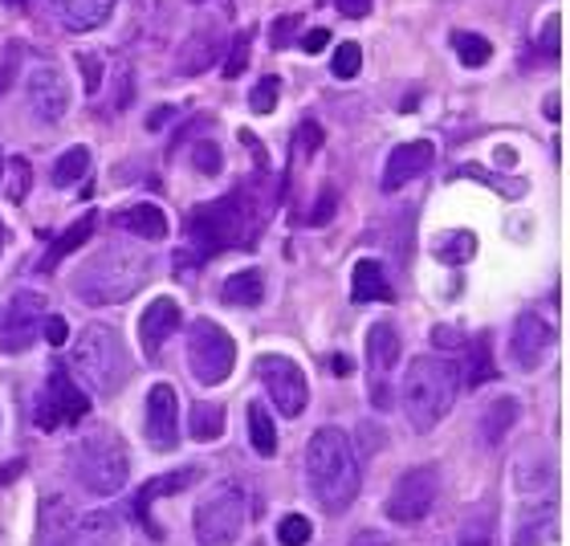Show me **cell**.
Wrapping results in <instances>:
<instances>
[{
  "instance_id": "db71d44e",
  "label": "cell",
  "mask_w": 570,
  "mask_h": 546,
  "mask_svg": "<svg viewBox=\"0 0 570 546\" xmlns=\"http://www.w3.org/2000/svg\"><path fill=\"white\" fill-rule=\"evenodd\" d=\"M334 368H338V371H334V376H351V363H346V359H343V355L334 359Z\"/></svg>"
},
{
  "instance_id": "9a60e30c",
  "label": "cell",
  "mask_w": 570,
  "mask_h": 546,
  "mask_svg": "<svg viewBox=\"0 0 570 546\" xmlns=\"http://www.w3.org/2000/svg\"><path fill=\"white\" fill-rule=\"evenodd\" d=\"M24 95H29V107L37 110L41 123H61L70 110V90H66V78H61L58 66H33Z\"/></svg>"
},
{
  "instance_id": "b9f144b4",
  "label": "cell",
  "mask_w": 570,
  "mask_h": 546,
  "mask_svg": "<svg viewBox=\"0 0 570 546\" xmlns=\"http://www.w3.org/2000/svg\"><path fill=\"white\" fill-rule=\"evenodd\" d=\"M249 46H253V33L245 29V33H237V41H233V53H228L225 61V78H240V70H245V61H249Z\"/></svg>"
},
{
  "instance_id": "681fc988",
  "label": "cell",
  "mask_w": 570,
  "mask_h": 546,
  "mask_svg": "<svg viewBox=\"0 0 570 546\" xmlns=\"http://www.w3.org/2000/svg\"><path fill=\"white\" fill-rule=\"evenodd\" d=\"M542 53H550V58L559 53V17H550V33L542 29Z\"/></svg>"
},
{
  "instance_id": "277c9868",
  "label": "cell",
  "mask_w": 570,
  "mask_h": 546,
  "mask_svg": "<svg viewBox=\"0 0 570 546\" xmlns=\"http://www.w3.org/2000/svg\"><path fill=\"white\" fill-rule=\"evenodd\" d=\"M456 388H461V368L456 363L436 355L412 359V368L404 376L407 425L416 428V432H432L452 412V404H456Z\"/></svg>"
},
{
  "instance_id": "ba28073f",
  "label": "cell",
  "mask_w": 570,
  "mask_h": 546,
  "mask_svg": "<svg viewBox=\"0 0 570 546\" xmlns=\"http://www.w3.org/2000/svg\"><path fill=\"white\" fill-rule=\"evenodd\" d=\"M188 368L204 388L225 383L237 368V343L233 334L213 319H196L188 326Z\"/></svg>"
},
{
  "instance_id": "9f6ffc18",
  "label": "cell",
  "mask_w": 570,
  "mask_h": 546,
  "mask_svg": "<svg viewBox=\"0 0 570 546\" xmlns=\"http://www.w3.org/2000/svg\"><path fill=\"white\" fill-rule=\"evenodd\" d=\"M4 4H12V9H21V4H24V0H4Z\"/></svg>"
},
{
  "instance_id": "4316f807",
  "label": "cell",
  "mask_w": 570,
  "mask_h": 546,
  "mask_svg": "<svg viewBox=\"0 0 570 546\" xmlns=\"http://www.w3.org/2000/svg\"><path fill=\"white\" fill-rule=\"evenodd\" d=\"M225 425H228V416H225V404H213V400H200V404H191L188 412V432L191 440H216V437H225Z\"/></svg>"
},
{
  "instance_id": "ffe728a7",
  "label": "cell",
  "mask_w": 570,
  "mask_h": 546,
  "mask_svg": "<svg viewBox=\"0 0 570 546\" xmlns=\"http://www.w3.org/2000/svg\"><path fill=\"white\" fill-rule=\"evenodd\" d=\"M110 225L122 228V233H131V237H139V241L167 237V216L159 204H131V208H122V213L110 216Z\"/></svg>"
},
{
  "instance_id": "6f0895ef",
  "label": "cell",
  "mask_w": 570,
  "mask_h": 546,
  "mask_svg": "<svg viewBox=\"0 0 570 546\" xmlns=\"http://www.w3.org/2000/svg\"><path fill=\"white\" fill-rule=\"evenodd\" d=\"M0 179H4V152H0Z\"/></svg>"
},
{
  "instance_id": "f6af8a7d",
  "label": "cell",
  "mask_w": 570,
  "mask_h": 546,
  "mask_svg": "<svg viewBox=\"0 0 570 546\" xmlns=\"http://www.w3.org/2000/svg\"><path fill=\"white\" fill-rule=\"evenodd\" d=\"M294 33H297V12H289V17H282V21L269 29V41H274V49H285Z\"/></svg>"
},
{
  "instance_id": "7c38bea8",
  "label": "cell",
  "mask_w": 570,
  "mask_h": 546,
  "mask_svg": "<svg viewBox=\"0 0 570 546\" xmlns=\"http://www.w3.org/2000/svg\"><path fill=\"white\" fill-rule=\"evenodd\" d=\"M257 371H262V383L274 408L285 416V420H297V416L306 412L309 404V388H306V376L297 368L294 359L285 355H262L257 359Z\"/></svg>"
},
{
  "instance_id": "c3c4849f",
  "label": "cell",
  "mask_w": 570,
  "mask_h": 546,
  "mask_svg": "<svg viewBox=\"0 0 570 546\" xmlns=\"http://www.w3.org/2000/svg\"><path fill=\"white\" fill-rule=\"evenodd\" d=\"M432 343L436 347H461V331H456V326H432Z\"/></svg>"
},
{
  "instance_id": "1f68e13d",
  "label": "cell",
  "mask_w": 570,
  "mask_h": 546,
  "mask_svg": "<svg viewBox=\"0 0 570 546\" xmlns=\"http://www.w3.org/2000/svg\"><path fill=\"white\" fill-rule=\"evenodd\" d=\"M4 176L9 179H0V188H4V196H9L12 204H21L24 201V192H29V184H33V167H29V159H9L4 164Z\"/></svg>"
},
{
  "instance_id": "ac0fdd59",
  "label": "cell",
  "mask_w": 570,
  "mask_h": 546,
  "mask_svg": "<svg viewBox=\"0 0 570 546\" xmlns=\"http://www.w3.org/2000/svg\"><path fill=\"white\" fill-rule=\"evenodd\" d=\"M184 326V314H179L176 298H155L151 306L142 310L139 319V339H142V355L155 359L164 351V343Z\"/></svg>"
},
{
  "instance_id": "4fadbf2b",
  "label": "cell",
  "mask_w": 570,
  "mask_h": 546,
  "mask_svg": "<svg viewBox=\"0 0 570 546\" xmlns=\"http://www.w3.org/2000/svg\"><path fill=\"white\" fill-rule=\"evenodd\" d=\"M142 428H147V445L155 452H171L179 445V400L171 383H155L151 392H147Z\"/></svg>"
},
{
  "instance_id": "603a6c76",
  "label": "cell",
  "mask_w": 570,
  "mask_h": 546,
  "mask_svg": "<svg viewBox=\"0 0 570 546\" xmlns=\"http://www.w3.org/2000/svg\"><path fill=\"white\" fill-rule=\"evenodd\" d=\"M351 298H355L358 306L363 302H392V282H387V273H383L380 262H355V273H351Z\"/></svg>"
},
{
  "instance_id": "f907efd6",
  "label": "cell",
  "mask_w": 570,
  "mask_h": 546,
  "mask_svg": "<svg viewBox=\"0 0 570 546\" xmlns=\"http://www.w3.org/2000/svg\"><path fill=\"white\" fill-rule=\"evenodd\" d=\"M351 546H392V543H387L380 530H358V535L351 538Z\"/></svg>"
},
{
  "instance_id": "d4e9b609",
  "label": "cell",
  "mask_w": 570,
  "mask_h": 546,
  "mask_svg": "<svg viewBox=\"0 0 570 546\" xmlns=\"http://www.w3.org/2000/svg\"><path fill=\"white\" fill-rule=\"evenodd\" d=\"M220 298L228 306H257L265 298V273L253 265V270H237L228 273L225 285H220Z\"/></svg>"
},
{
  "instance_id": "8fae6325",
  "label": "cell",
  "mask_w": 570,
  "mask_h": 546,
  "mask_svg": "<svg viewBox=\"0 0 570 546\" xmlns=\"http://www.w3.org/2000/svg\"><path fill=\"white\" fill-rule=\"evenodd\" d=\"M41 319H46V298L37 294V290L12 294V302L0 306V351L4 355L29 351L37 331H41Z\"/></svg>"
},
{
  "instance_id": "7bdbcfd3",
  "label": "cell",
  "mask_w": 570,
  "mask_h": 546,
  "mask_svg": "<svg viewBox=\"0 0 570 546\" xmlns=\"http://www.w3.org/2000/svg\"><path fill=\"white\" fill-rule=\"evenodd\" d=\"M41 334H46L49 347H66V343H70V322L61 319V314H53V319H41Z\"/></svg>"
},
{
  "instance_id": "3957f363",
  "label": "cell",
  "mask_w": 570,
  "mask_h": 546,
  "mask_svg": "<svg viewBox=\"0 0 570 546\" xmlns=\"http://www.w3.org/2000/svg\"><path fill=\"white\" fill-rule=\"evenodd\" d=\"M147 273H151V257L135 245L115 241L73 273L70 290L90 306H115V302H127L131 294H139Z\"/></svg>"
},
{
  "instance_id": "8d00e7d4",
  "label": "cell",
  "mask_w": 570,
  "mask_h": 546,
  "mask_svg": "<svg viewBox=\"0 0 570 546\" xmlns=\"http://www.w3.org/2000/svg\"><path fill=\"white\" fill-rule=\"evenodd\" d=\"M309 535H314V526L302 514H285L282 523H277V543L282 546H306Z\"/></svg>"
},
{
  "instance_id": "5b68a950",
  "label": "cell",
  "mask_w": 570,
  "mask_h": 546,
  "mask_svg": "<svg viewBox=\"0 0 570 546\" xmlns=\"http://www.w3.org/2000/svg\"><path fill=\"white\" fill-rule=\"evenodd\" d=\"M73 477L86 494H98V498H110L127 486L131 477V457H127V445L115 428L107 425H90L82 437L73 440L70 452Z\"/></svg>"
},
{
  "instance_id": "5bb4252c",
  "label": "cell",
  "mask_w": 570,
  "mask_h": 546,
  "mask_svg": "<svg viewBox=\"0 0 570 546\" xmlns=\"http://www.w3.org/2000/svg\"><path fill=\"white\" fill-rule=\"evenodd\" d=\"M395 359H400V331L392 322H375L367 331V383L375 408H387V380H392Z\"/></svg>"
},
{
  "instance_id": "ab89813d",
  "label": "cell",
  "mask_w": 570,
  "mask_h": 546,
  "mask_svg": "<svg viewBox=\"0 0 570 546\" xmlns=\"http://www.w3.org/2000/svg\"><path fill=\"white\" fill-rule=\"evenodd\" d=\"M322 147V127L318 123H302L294 131V155L297 159H309V155H318Z\"/></svg>"
},
{
  "instance_id": "52a82bcc",
  "label": "cell",
  "mask_w": 570,
  "mask_h": 546,
  "mask_svg": "<svg viewBox=\"0 0 570 546\" xmlns=\"http://www.w3.org/2000/svg\"><path fill=\"white\" fill-rule=\"evenodd\" d=\"M245 518H249V498L237 481H225L216 486L208 498L196 506V518H191V530H196V543L200 546H233L245 530Z\"/></svg>"
},
{
  "instance_id": "484cf974",
  "label": "cell",
  "mask_w": 570,
  "mask_h": 546,
  "mask_svg": "<svg viewBox=\"0 0 570 546\" xmlns=\"http://www.w3.org/2000/svg\"><path fill=\"white\" fill-rule=\"evenodd\" d=\"M90 233H95V213H86L82 221H73V225L66 228V233H61V237L53 241V245H49V253L41 257V265H37V270L49 273L58 262H66V257H70L73 250H82L86 241H90Z\"/></svg>"
},
{
  "instance_id": "74e56055",
  "label": "cell",
  "mask_w": 570,
  "mask_h": 546,
  "mask_svg": "<svg viewBox=\"0 0 570 546\" xmlns=\"http://www.w3.org/2000/svg\"><path fill=\"white\" fill-rule=\"evenodd\" d=\"M220 143H213V139H200L196 147H191V167L200 172V176H220Z\"/></svg>"
},
{
  "instance_id": "d6a6232c",
  "label": "cell",
  "mask_w": 570,
  "mask_h": 546,
  "mask_svg": "<svg viewBox=\"0 0 570 546\" xmlns=\"http://www.w3.org/2000/svg\"><path fill=\"white\" fill-rule=\"evenodd\" d=\"M456 546H493V510L469 514V523L461 526Z\"/></svg>"
},
{
  "instance_id": "d6986e66",
  "label": "cell",
  "mask_w": 570,
  "mask_h": 546,
  "mask_svg": "<svg viewBox=\"0 0 570 546\" xmlns=\"http://www.w3.org/2000/svg\"><path fill=\"white\" fill-rule=\"evenodd\" d=\"M49 4L70 33H90L98 25H107V17L115 12V0H49Z\"/></svg>"
},
{
  "instance_id": "e0dca14e",
  "label": "cell",
  "mask_w": 570,
  "mask_h": 546,
  "mask_svg": "<svg viewBox=\"0 0 570 546\" xmlns=\"http://www.w3.org/2000/svg\"><path fill=\"white\" fill-rule=\"evenodd\" d=\"M550 343H554V331H550L547 322L530 314L525 310L522 319L513 322V339H510V351H513V363L522 371H538L542 368V359H547Z\"/></svg>"
},
{
  "instance_id": "cb8c5ba5",
  "label": "cell",
  "mask_w": 570,
  "mask_h": 546,
  "mask_svg": "<svg viewBox=\"0 0 570 546\" xmlns=\"http://www.w3.org/2000/svg\"><path fill=\"white\" fill-rule=\"evenodd\" d=\"M518 416H522V400H518V396H498V400L485 408V416H481V437H485V445L498 449L501 440L513 432Z\"/></svg>"
},
{
  "instance_id": "f35d334b",
  "label": "cell",
  "mask_w": 570,
  "mask_h": 546,
  "mask_svg": "<svg viewBox=\"0 0 570 546\" xmlns=\"http://www.w3.org/2000/svg\"><path fill=\"white\" fill-rule=\"evenodd\" d=\"M493 376H498V371H493V359H489V343L481 339V343L473 347V355H469V383L481 388V383H489Z\"/></svg>"
},
{
  "instance_id": "bcb514c9",
  "label": "cell",
  "mask_w": 570,
  "mask_h": 546,
  "mask_svg": "<svg viewBox=\"0 0 570 546\" xmlns=\"http://www.w3.org/2000/svg\"><path fill=\"white\" fill-rule=\"evenodd\" d=\"M334 4H338V12H343V17H351V21H363V17H371V4H375V0H334Z\"/></svg>"
},
{
  "instance_id": "9c48e42d",
  "label": "cell",
  "mask_w": 570,
  "mask_h": 546,
  "mask_svg": "<svg viewBox=\"0 0 570 546\" xmlns=\"http://www.w3.org/2000/svg\"><path fill=\"white\" fill-rule=\"evenodd\" d=\"M90 412V396L73 383L70 371L53 368L46 376V383H41V392H37V404H33V420L46 432H53V428H70L78 425L82 416Z\"/></svg>"
},
{
  "instance_id": "11a10c76",
  "label": "cell",
  "mask_w": 570,
  "mask_h": 546,
  "mask_svg": "<svg viewBox=\"0 0 570 546\" xmlns=\"http://www.w3.org/2000/svg\"><path fill=\"white\" fill-rule=\"evenodd\" d=\"M4 245H9V228H4V221H0V253H4Z\"/></svg>"
},
{
  "instance_id": "7dc6e473",
  "label": "cell",
  "mask_w": 570,
  "mask_h": 546,
  "mask_svg": "<svg viewBox=\"0 0 570 546\" xmlns=\"http://www.w3.org/2000/svg\"><path fill=\"white\" fill-rule=\"evenodd\" d=\"M326 41H331V29H314V33L302 37V49H306V53H322Z\"/></svg>"
},
{
  "instance_id": "f5cc1de1",
  "label": "cell",
  "mask_w": 570,
  "mask_h": 546,
  "mask_svg": "<svg viewBox=\"0 0 570 546\" xmlns=\"http://www.w3.org/2000/svg\"><path fill=\"white\" fill-rule=\"evenodd\" d=\"M542 115H547V119H559V115H562V110H559V95L550 98V103H547V110H542Z\"/></svg>"
},
{
  "instance_id": "2e32d148",
  "label": "cell",
  "mask_w": 570,
  "mask_h": 546,
  "mask_svg": "<svg viewBox=\"0 0 570 546\" xmlns=\"http://www.w3.org/2000/svg\"><path fill=\"white\" fill-rule=\"evenodd\" d=\"M436 159V147L428 139H407V143H395L392 155H387V167H383V179L380 188L383 192H400L404 184H412L416 176H424L428 167Z\"/></svg>"
},
{
  "instance_id": "8992f818",
  "label": "cell",
  "mask_w": 570,
  "mask_h": 546,
  "mask_svg": "<svg viewBox=\"0 0 570 546\" xmlns=\"http://www.w3.org/2000/svg\"><path fill=\"white\" fill-rule=\"evenodd\" d=\"M73 371L82 376L98 396L122 392V383L131 380V355L122 347L119 331L107 322H86L82 334L73 339Z\"/></svg>"
},
{
  "instance_id": "f546056e",
  "label": "cell",
  "mask_w": 570,
  "mask_h": 546,
  "mask_svg": "<svg viewBox=\"0 0 570 546\" xmlns=\"http://www.w3.org/2000/svg\"><path fill=\"white\" fill-rule=\"evenodd\" d=\"M249 445L262 457H274L277 452V428L269 420V412H265V404H249Z\"/></svg>"
},
{
  "instance_id": "60d3db41",
  "label": "cell",
  "mask_w": 570,
  "mask_h": 546,
  "mask_svg": "<svg viewBox=\"0 0 570 546\" xmlns=\"http://www.w3.org/2000/svg\"><path fill=\"white\" fill-rule=\"evenodd\" d=\"M547 538H550V518L542 514V518L522 523V530L513 535V546H547Z\"/></svg>"
},
{
  "instance_id": "30bf717a",
  "label": "cell",
  "mask_w": 570,
  "mask_h": 546,
  "mask_svg": "<svg viewBox=\"0 0 570 546\" xmlns=\"http://www.w3.org/2000/svg\"><path fill=\"white\" fill-rule=\"evenodd\" d=\"M436 501H440V474L432 465H420V469H407L395 481L392 498H387V518L400 526H416L432 514Z\"/></svg>"
},
{
  "instance_id": "816d5d0a",
  "label": "cell",
  "mask_w": 570,
  "mask_h": 546,
  "mask_svg": "<svg viewBox=\"0 0 570 546\" xmlns=\"http://www.w3.org/2000/svg\"><path fill=\"white\" fill-rule=\"evenodd\" d=\"M24 474V461H9V465H0V486L4 481H12V477H21Z\"/></svg>"
},
{
  "instance_id": "f1b7e54d",
  "label": "cell",
  "mask_w": 570,
  "mask_h": 546,
  "mask_svg": "<svg viewBox=\"0 0 570 546\" xmlns=\"http://www.w3.org/2000/svg\"><path fill=\"white\" fill-rule=\"evenodd\" d=\"M90 176V152L86 147H70L66 155H58L53 164V188H73Z\"/></svg>"
},
{
  "instance_id": "d590c367",
  "label": "cell",
  "mask_w": 570,
  "mask_h": 546,
  "mask_svg": "<svg viewBox=\"0 0 570 546\" xmlns=\"http://www.w3.org/2000/svg\"><path fill=\"white\" fill-rule=\"evenodd\" d=\"M277 95H282V78H277V74H265L262 82L253 86V95H249L253 115H274V110H277Z\"/></svg>"
},
{
  "instance_id": "83f0119b",
  "label": "cell",
  "mask_w": 570,
  "mask_h": 546,
  "mask_svg": "<svg viewBox=\"0 0 570 546\" xmlns=\"http://www.w3.org/2000/svg\"><path fill=\"white\" fill-rule=\"evenodd\" d=\"M432 253H436V262H444V265H464V262H473L476 237L469 228H452V233H440Z\"/></svg>"
},
{
  "instance_id": "e575fe53",
  "label": "cell",
  "mask_w": 570,
  "mask_h": 546,
  "mask_svg": "<svg viewBox=\"0 0 570 546\" xmlns=\"http://www.w3.org/2000/svg\"><path fill=\"white\" fill-rule=\"evenodd\" d=\"M334 78H343V82H351L358 70H363V46L358 41H343V46L334 49V61H331Z\"/></svg>"
},
{
  "instance_id": "836d02e7",
  "label": "cell",
  "mask_w": 570,
  "mask_h": 546,
  "mask_svg": "<svg viewBox=\"0 0 570 546\" xmlns=\"http://www.w3.org/2000/svg\"><path fill=\"white\" fill-rule=\"evenodd\" d=\"M191 46H196V58H188V61H179V74L188 70V74H200V70H208L216 61V53H220V46H216V33H196L191 37Z\"/></svg>"
},
{
  "instance_id": "6da1fadb",
  "label": "cell",
  "mask_w": 570,
  "mask_h": 546,
  "mask_svg": "<svg viewBox=\"0 0 570 546\" xmlns=\"http://www.w3.org/2000/svg\"><path fill=\"white\" fill-rule=\"evenodd\" d=\"M253 208H257V201H249L245 188L228 192L225 201L200 204V208L184 221L188 250L176 253L179 277H188L196 265H204L220 250H253V245H257V233H262V221H253Z\"/></svg>"
},
{
  "instance_id": "44dd1931",
  "label": "cell",
  "mask_w": 570,
  "mask_h": 546,
  "mask_svg": "<svg viewBox=\"0 0 570 546\" xmlns=\"http://www.w3.org/2000/svg\"><path fill=\"white\" fill-rule=\"evenodd\" d=\"M58 546H122L119 523H115V514H90L82 523H73Z\"/></svg>"
},
{
  "instance_id": "4dcf8cb0",
  "label": "cell",
  "mask_w": 570,
  "mask_h": 546,
  "mask_svg": "<svg viewBox=\"0 0 570 546\" xmlns=\"http://www.w3.org/2000/svg\"><path fill=\"white\" fill-rule=\"evenodd\" d=\"M452 49H456L461 66H469V70H476V66H485V61L493 58V46H489V37L464 33V29H456V33H452Z\"/></svg>"
},
{
  "instance_id": "7a4b0ae2",
  "label": "cell",
  "mask_w": 570,
  "mask_h": 546,
  "mask_svg": "<svg viewBox=\"0 0 570 546\" xmlns=\"http://www.w3.org/2000/svg\"><path fill=\"white\" fill-rule=\"evenodd\" d=\"M306 481L326 514H343L358 498V452L343 428H318L306 445Z\"/></svg>"
},
{
  "instance_id": "7402d4cb",
  "label": "cell",
  "mask_w": 570,
  "mask_h": 546,
  "mask_svg": "<svg viewBox=\"0 0 570 546\" xmlns=\"http://www.w3.org/2000/svg\"><path fill=\"white\" fill-rule=\"evenodd\" d=\"M200 481V465H184V469H171V474L155 477V481H147V486L139 489V498H135V514L139 518H147V510H151L155 501L167 498V494H179V489H188Z\"/></svg>"
},
{
  "instance_id": "ee69618b",
  "label": "cell",
  "mask_w": 570,
  "mask_h": 546,
  "mask_svg": "<svg viewBox=\"0 0 570 546\" xmlns=\"http://www.w3.org/2000/svg\"><path fill=\"white\" fill-rule=\"evenodd\" d=\"M78 66H82V74H86V90H90V95H98V90H102V58H95V53H82V58H78Z\"/></svg>"
}]
</instances>
